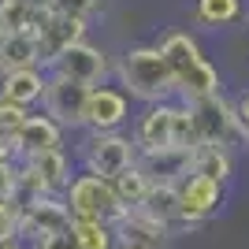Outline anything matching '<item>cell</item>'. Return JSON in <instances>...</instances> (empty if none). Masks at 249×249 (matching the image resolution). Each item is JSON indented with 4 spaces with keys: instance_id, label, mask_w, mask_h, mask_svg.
<instances>
[{
    "instance_id": "6da1fadb",
    "label": "cell",
    "mask_w": 249,
    "mask_h": 249,
    "mask_svg": "<svg viewBox=\"0 0 249 249\" xmlns=\"http://www.w3.org/2000/svg\"><path fill=\"white\" fill-rule=\"evenodd\" d=\"M160 52L171 67L178 101H201V97L223 93V74L216 63H208V56L201 52L197 37L190 30H167L160 37Z\"/></svg>"
},
{
    "instance_id": "7a4b0ae2",
    "label": "cell",
    "mask_w": 249,
    "mask_h": 249,
    "mask_svg": "<svg viewBox=\"0 0 249 249\" xmlns=\"http://www.w3.org/2000/svg\"><path fill=\"white\" fill-rule=\"evenodd\" d=\"M115 78L130 101L142 104H160V101H178L175 78L167 67L160 45H130L115 63Z\"/></svg>"
},
{
    "instance_id": "3957f363",
    "label": "cell",
    "mask_w": 249,
    "mask_h": 249,
    "mask_svg": "<svg viewBox=\"0 0 249 249\" xmlns=\"http://www.w3.org/2000/svg\"><path fill=\"white\" fill-rule=\"evenodd\" d=\"M190 115H194V130H197V145H219L234 149L242 142V119L234 112V101L223 93L201 97V101H186Z\"/></svg>"
},
{
    "instance_id": "277c9868",
    "label": "cell",
    "mask_w": 249,
    "mask_h": 249,
    "mask_svg": "<svg viewBox=\"0 0 249 249\" xmlns=\"http://www.w3.org/2000/svg\"><path fill=\"white\" fill-rule=\"evenodd\" d=\"M63 201L71 208V219H97V223H108V227L126 212L119 205V197H115L112 182L93 175V171L71 178V186L63 190Z\"/></svg>"
},
{
    "instance_id": "5b68a950",
    "label": "cell",
    "mask_w": 249,
    "mask_h": 249,
    "mask_svg": "<svg viewBox=\"0 0 249 249\" xmlns=\"http://www.w3.org/2000/svg\"><path fill=\"white\" fill-rule=\"evenodd\" d=\"M82 160H86V171L112 182L119 171L138 164V145L123 130H89V138L82 142Z\"/></svg>"
},
{
    "instance_id": "8992f818",
    "label": "cell",
    "mask_w": 249,
    "mask_h": 249,
    "mask_svg": "<svg viewBox=\"0 0 249 249\" xmlns=\"http://www.w3.org/2000/svg\"><path fill=\"white\" fill-rule=\"evenodd\" d=\"M89 89H93V86L71 82V78H63V74L49 71V86H45V97H41V112L49 115V119H56L63 130H78V126H86Z\"/></svg>"
},
{
    "instance_id": "52a82bcc",
    "label": "cell",
    "mask_w": 249,
    "mask_h": 249,
    "mask_svg": "<svg viewBox=\"0 0 249 249\" xmlns=\"http://www.w3.org/2000/svg\"><path fill=\"white\" fill-rule=\"evenodd\" d=\"M19 205V238L37 242L41 234H52L60 227H71V208L56 194H37V197H22Z\"/></svg>"
},
{
    "instance_id": "ba28073f",
    "label": "cell",
    "mask_w": 249,
    "mask_h": 249,
    "mask_svg": "<svg viewBox=\"0 0 249 249\" xmlns=\"http://www.w3.org/2000/svg\"><path fill=\"white\" fill-rule=\"evenodd\" d=\"M52 74H63V78H71V82H82V86H101L112 71V63H108V52L97 49L89 41H78L71 45L67 52H60L49 67Z\"/></svg>"
},
{
    "instance_id": "9c48e42d",
    "label": "cell",
    "mask_w": 249,
    "mask_h": 249,
    "mask_svg": "<svg viewBox=\"0 0 249 249\" xmlns=\"http://www.w3.org/2000/svg\"><path fill=\"white\" fill-rule=\"evenodd\" d=\"M178 205H182V223L197 227V223H205L208 216H216L219 208H223V182L190 171L178 182Z\"/></svg>"
},
{
    "instance_id": "30bf717a",
    "label": "cell",
    "mask_w": 249,
    "mask_h": 249,
    "mask_svg": "<svg viewBox=\"0 0 249 249\" xmlns=\"http://www.w3.org/2000/svg\"><path fill=\"white\" fill-rule=\"evenodd\" d=\"M175 104L178 101L145 104V112L134 119V130H130L138 153H153V149L175 145Z\"/></svg>"
},
{
    "instance_id": "8fae6325",
    "label": "cell",
    "mask_w": 249,
    "mask_h": 249,
    "mask_svg": "<svg viewBox=\"0 0 249 249\" xmlns=\"http://www.w3.org/2000/svg\"><path fill=\"white\" fill-rule=\"evenodd\" d=\"M86 34H89V22L86 19H71V15H60V11H52L49 19L41 22V30L34 34L37 37V52H41V67L49 71L52 60L67 52L71 45L86 41Z\"/></svg>"
},
{
    "instance_id": "7c38bea8",
    "label": "cell",
    "mask_w": 249,
    "mask_h": 249,
    "mask_svg": "<svg viewBox=\"0 0 249 249\" xmlns=\"http://www.w3.org/2000/svg\"><path fill=\"white\" fill-rule=\"evenodd\" d=\"M130 119V97L119 86H93L86 104V130H119Z\"/></svg>"
},
{
    "instance_id": "4fadbf2b",
    "label": "cell",
    "mask_w": 249,
    "mask_h": 249,
    "mask_svg": "<svg viewBox=\"0 0 249 249\" xmlns=\"http://www.w3.org/2000/svg\"><path fill=\"white\" fill-rule=\"evenodd\" d=\"M138 167H142L153 182H171V186H178V182L194 171V149L167 145V149H153V153H138Z\"/></svg>"
},
{
    "instance_id": "5bb4252c",
    "label": "cell",
    "mask_w": 249,
    "mask_h": 249,
    "mask_svg": "<svg viewBox=\"0 0 249 249\" xmlns=\"http://www.w3.org/2000/svg\"><path fill=\"white\" fill-rule=\"evenodd\" d=\"M112 234L119 242H134V246H145V249H167V242H171V231L160 219L145 216L142 208H126L112 223Z\"/></svg>"
},
{
    "instance_id": "9a60e30c",
    "label": "cell",
    "mask_w": 249,
    "mask_h": 249,
    "mask_svg": "<svg viewBox=\"0 0 249 249\" xmlns=\"http://www.w3.org/2000/svg\"><path fill=\"white\" fill-rule=\"evenodd\" d=\"M15 145V156L26 160L34 153H45V149H60L63 145V126L56 119H49L45 112H30V119L19 126V134L11 138Z\"/></svg>"
},
{
    "instance_id": "2e32d148",
    "label": "cell",
    "mask_w": 249,
    "mask_h": 249,
    "mask_svg": "<svg viewBox=\"0 0 249 249\" xmlns=\"http://www.w3.org/2000/svg\"><path fill=\"white\" fill-rule=\"evenodd\" d=\"M45 86H49V71H45V67L8 71V74H0V101H11V104H22V108H34V104H41Z\"/></svg>"
},
{
    "instance_id": "e0dca14e",
    "label": "cell",
    "mask_w": 249,
    "mask_h": 249,
    "mask_svg": "<svg viewBox=\"0 0 249 249\" xmlns=\"http://www.w3.org/2000/svg\"><path fill=\"white\" fill-rule=\"evenodd\" d=\"M22 67H41L37 37L19 30H0V74L22 71Z\"/></svg>"
},
{
    "instance_id": "ac0fdd59",
    "label": "cell",
    "mask_w": 249,
    "mask_h": 249,
    "mask_svg": "<svg viewBox=\"0 0 249 249\" xmlns=\"http://www.w3.org/2000/svg\"><path fill=\"white\" fill-rule=\"evenodd\" d=\"M246 19V0H194V22L201 30H231Z\"/></svg>"
},
{
    "instance_id": "d6986e66",
    "label": "cell",
    "mask_w": 249,
    "mask_h": 249,
    "mask_svg": "<svg viewBox=\"0 0 249 249\" xmlns=\"http://www.w3.org/2000/svg\"><path fill=\"white\" fill-rule=\"evenodd\" d=\"M142 212L153 216V219H160L171 234H175L178 227H186V223H182V205H178V186H171V182H153Z\"/></svg>"
},
{
    "instance_id": "ffe728a7",
    "label": "cell",
    "mask_w": 249,
    "mask_h": 249,
    "mask_svg": "<svg viewBox=\"0 0 249 249\" xmlns=\"http://www.w3.org/2000/svg\"><path fill=\"white\" fill-rule=\"evenodd\" d=\"M52 15L49 4H22V0H0V30L37 34L41 22Z\"/></svg>"
},
{
    "instance_id": "44dd1931",
    "label": "cell",
    "mask_w": 249,
    "mask_h": 249,
    "mask_svg": "<svg viewBox=\"0 0 249 249\" xmlns=\"http://www.w3.org/2000/svg\"><path fill=\"white\" fill-rule=\"evenodd\" d=\"M112 190H115V197H119L123 208H142L145 197H149V190H153V178L138 164H130L126 171H119V175L112 178Z\"/></svg>"
},
{
    "instance_id": "7402d4cb",
    "label": "cell",
    "mask_w": 249,
    "mask_h": 249,
    "mask_svg": "<svg viewBox=\"0 0 249 249\" xmlns=\"http://www.w3.org/2000/svg\"><path fill=\"white\" fill-rule=\"evenodd\" d=\"M194 171L227 186L231 175H234V156H231V149H219V145H197L194 149Z\"/></svg>"
},
{
    "instance_id": "603a6c76",
    "label": "cell",
    "mask_w": 249,
    "mask_h": 249,
    "mask_svg": "<svg viewBox=\"0 0 249 249\" xmlns=\"http://www.w3.org/2000/svg\"><path fill=\"white\" fill-rule=\"evenodd\" d=\"M74 238H78V249H112L115 234L108 223H97V219H71Z\"/></svg>"
},
{
    "instance_id": "cb8c5ba5",
    "label": "cell",
    "mask_w": 249,
    "mask_h": 249,
    "mask_svg": "<svg viewBox=\"0 0 249 249\" xmlns=\"http://www.w3.org/2000/svg\"><path fill=\"white\" fill-rule=\"evenodd\" d=\"M26 119H30V108L11 104V101H0V134H4V138H15Z\"/></svg>"
},
{
    "instance_id": "d4e9b609",
    "label": "cell",
    "mask_w": 249,
    "mask_h": 249,
    "mask_svg": "<svg viewBox=\"0 0 249 249\" xmlns=\"http://www.w3.org/2000/svg\"><path fill=\"white\" fill-rule=\"evenodd\" d=\"M52 11H60V15H71V19H93L97 11H101V0H49Z\"/></svg>"
},
{
    "instance_id": "484cf974",
    "label": "cell",
    "mask_w": 249,
    "mask_h": 249,
    "mask_svg": "<svg viewBox=\"0 0 249 249\" xmlns=\"http://www.w3.org/2000/svg\"><path fill=\"white\" fill-rule=\"evenodd\" d=\"M19 238V205L15 201H0V242Z\"/></svg>"
},
{
    "instance_id": "4316f807",
    "label": "cell",
    "mask_w": 249,
    "mask_h": 249,
    "mask_svg": "<svg viewBox=\"0 0 249 249\" xmlns=\"http://www.w3.org/2000/svg\"><path fill=\"white\" fill-rule=\"evenodd\" d=\"M15 194H19V164L0 160V201H15Z\"/></svg>"
},
{
    "instance_id": "83f0119b",
    "label": "cell",
    "mask_w": 249,
    "mask_h": 249,
    "mask_svg": "<svg viewBox=\"0 0 249 249\" xmlns=\"http://www.w3.org/2000/svg\"><path fill=\"white\" fill-rule=\"evenodd\" d=\"M34 249H78V238H74V227H60L52 234H41L34 242Z\"/></svg>"
},
{
    "instance_id": "f1b7e54d",
    "label": "cell",
    "mask_w": 249,
    "mask_h": 249,
    "mask_svg": "<svg viewBox=\"0 0 249 249\" xmlns=\"http://www.w3.org/2000/svg\"><path fill=\"white\" fill-rule=\"evenodd\" d=\"M234 112H238V119H242V126H249V93H242L238 101H234Z\"/></svg>"
},
{
    "instance_id": "f546056e",
    "label": "cell",
    "mask_w": 249,
    "mask_h": 249,
    "mask_svg": "<svg viewBox=\"0 0 249 249\" xmlns=\"http://www.w3.org/2000/svg\"><path fill=\"white\" fill-rule=\"evenodd\" d=\"M0 160H15V145H11V138L0 134Z\"/></svg>"
},
{
    "instance_id": "4dcf8cb0",
    "label": "cell",
    "mask_w": 249,
    "mask_h": 249,
    "mask_svg": "<svg viewBox=\"0 0 249 249\" xmlns=\"http://www.w3.org/2000/svg\"><path fill=\"white\" fill-rule=\"evenodd\" d=\"M0 249H26L19 238H11V242H0Z\"/></svg>"
},
{
    "instance_id": "1f68e13d",
    "label": "cell",
    "mask_w": 249,
    "mask_h": 249,
    "mask_svg": "<svg viewBox=\"0 0 249 249\" xmlns=\"http://www.w3.org/2000/svg\"><path fill=\"white\" fill-rule=\"evenodd\" d=\"M112 249H145V246H134V242H119V238H115Z\"/></svg>"
},
{
    "instance_id": "d6a6232c",
    "label": "cell",
    "mask_w": 249,
    "mask_h": 249,
    "mask_svg": "<svg viewBox=\"0 0 249 249\" xmlns=\"http://www.w3.org/2000/svg\"><path fill=\"white\" fill-rule=\"evenodd\" d=\"M242 145L249 149V126H242Z\"/></svg>"
},
{
    "instance_id": "836d02e7",
    "label": "cell",
    "mask_w": 249,
    "mask_h": 249,
    "mask_svg": "<svg viewBox=\"0 0 249 249\" xmlns=\"http://www.w3.org/2000/svg\"><path fill=\"white\" fill-rule=\"evenodd\" d=\"M22 4H49V0H22Z\"/></svg>"
}]
</instances>
